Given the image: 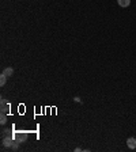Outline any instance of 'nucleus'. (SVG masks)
Instances as JSON below:
<instances>
[{"instance_id": "20e7f679", "label": "nucleus", "mask_w": 136, "mask_h": 152, "mask_svg": "<svg viewBox=\"0 0 136 152\" xmlns=\"http://www.w3.org/2000/svg\"><path fill=\"white\" fill-rule=\"evenodd\" d=\"M4 76H7V77H10V76H12V73H14V69L11 67H8V68H4L3 69V72H1Z\"/></svg>"}, {"instance_id": "f257e3e1", "label": "nucleus", "mask_w": 136, "mask_h": 152, "mask_svg": "<svg viewBox=\"0 0 136 152\" xmlns=\"http://www.w3.org/2000/svg\"><path fill=\"white\" fill-rule=\"evenodd\" d=\"M10 110V103L5 101V99H1L0 101V112L1 113H7Z\"/></svg>"}, {"instance_id": "423d86ee", "label": "nucleus", "mask_w": 136, "mask_h": 152, "mask_svg": "<svg viewBox=\"0 0 136 152\" xmlns=\"http://www.w3.org/2000/svg\"><path fill=\"white\" fill-rule=\"evenodd\" d=\"M0 122H1V125L7 124V116H5V113H1V117H0Z\"/></svg>"}, {"instance_id": "6e6552de", "label": "nucleus", "mask_w": 136, "mask_h": 152, "mask_svg": "<svg viewBox=\"0 0 136 152\" xmlns=\"http://www.w3.org/2000/svg\"><path fill=\"white\" fill-rule=\"evenodd\" d=\"M19 143H21V141H18V140H16V141H14V143H12V145H11V148H12L14 151H16V149H18V148H19Z\"/></svg>"}, {"instance_id": "39448f33", "label": "nucleus", "mask_w": 136, "mask_h": 152, "mask_svg": "<svg viewBox=\"0 0 136 152\" xmlns=\"http://www.w3.org/2000/svg\"><path fill=\"white\" fill-rule=\"evenodd\" d=\"M117 3H118L120 7L125 8V7H128V5L131 4V0H117Z\"/></svg>"}, {"instance_id": "7ed1b4c3", "label": "nucleus", "mask_w": 136, "mask_h": 152, "mask_svg": "<svg viewBox=\"0 0 136 152\" xmlns=\"http://www.w3.org/2000/svg\"><path fill=\"white\" fill-rule=\"evenodd\" d=\"M12 139H11V137H4V139H3V147H8V148H11V145H12Z\"/></svg>"}, {"instance_id": "0eeeda50", "label": "nucleus", "mask_w": 136, "mask_h": 152, "mask_svg": "<svg viewBox=\"0 0 136 152\" xmlns=\"http://www.w3.org/2000/svg\"><path fill=\"white\" fill-rule=\"evenodd\" d=\"M5 81H7V76H4L1 73V75H0V86H4Z\"/></svg>"}, {"instance_id": "f03ea898", "label": "nucleus", "mask_w": 136, "mask_h": 152, "mask_svg": "<svg viewBox=\"0 0 136 152\" xmlns=\"http://www.w3.org/2000/svg\"><path fill=\"white\" fill-rule=\"evenodd\" d=\"M127 145H128V148L135 149V148H136V139H135V137H129V139L127 140Z\"/></svg>"}]
</instances>
